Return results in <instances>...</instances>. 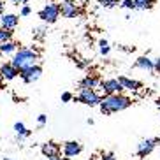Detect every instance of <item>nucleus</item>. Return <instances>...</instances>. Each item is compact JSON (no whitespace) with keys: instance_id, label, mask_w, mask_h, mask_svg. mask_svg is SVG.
I'll return each mask as SVG.
<instances>
[{"instance_id":"nucleus-13","label":"nucleus","mask_w":160,"mask_h":160,"mask_svg":"<svg viewBox=\"0 0 160 160\" xmlns=\"http://www.w3.org/2000/svg\"><path fill=\"white\" fill-rule=\"evenodd\" d=\"M120 83L123 85L125 90H130V92H139L142 88V83L137 79H132V78H127V76H122V78H118Z\"/></svg>"},{"instance_id":"nucleus-6","label":"nucleus","mask_w":160,"mask_h":160,"mask_svg":"<svg viewBox=\"0 0 160 160\" xmlns=\"http://www.w3.org/2000/svg\"><path fill=\"white\" fill-rule=\"evenodd\" d=\"M58 5H60V14L63 18H78L81 14L79 5L76 2H72V0H62Z\"/></svg>"},{"instance_id":"nucleus-3","label":"nucleus","mask_w":160,"mask_h":160,"mask_svg":"<svg viewBox=\"0 0 160 160\" xmlns=\"http://www.w3.org/2000/svg\"><path fill=\"white\" fill-rule=\"evenodd\" d=\"M74 100L85 104V106H90V108H95L100 102V95L95 92V88H79V95Z\"/></svg>"},{"instance_id":"nucleus-8","label":"nucleus","mask_w":160,"mask_h":160,"mask_svg":"<svg viewBox=\"0 0 160 160\" xmlns=\"http://www.w3.org/2000/svg\"><path fill=\"white\" fill-rule=\"evenodd\" d=\"M155 146H157V137L155 139H141L139 144H137V157L146 158L151 151L155 150Z\"/></svg>"},{"instance_id":"nucleus-2","label":"nucleus","mask_w":160,"mask_h":160,"mask_svg":"<svg viewBox=\"0 0 160 160\" xmlns=\"http://www.w3.org/2000/svg\"><path fill=\"white\" fill-rule=\"evenodd\" d=\"M39 60V51L33 49V48H19L16 49L14 57H12V65L18 69V71H23L30 65H35Z\"/></svg>"},{"instance_id":"nucleus-19","label":"nucleus","mask_w":160,"mask_h":160,"mask_svg":"<svg viewBox=\"0 0 160 160\" xmlns=\"http://www.w3.org/2000/svg\"><path fill=\"white\" fill-rule=\"evenodd\" d=\"M32 35H33L35 41H42V39L48 35V28H46V27H37V28H33Z\"/></svg>"},{"instance_id":"nucleus-5","label":"nucleus","mask_w":160,"mask_h":160,"mask_svg":"<svg viewBox=\"0 0 160 160\" xmlns=\"http://www.w3.org/2000/svg\"><path fill=\"white\" fill-rule=\"evenodd\" d=\"M41 74H42V67L41 65H30L27 67V69H23V71H19V78L23 79V83H27V85H32V83H35V81L41 78Z\"/></svg>"},{"instance_id":"nucleus-7","label":"nucleus","mask_w":160,"mask_h":160,"mask_svg":"<svg viewBox=\"0 0 160 160\" xmlns=\"http://www.w3.org/2000/svg\"><path fill=\"white\" fill-rule=\"evenodd\" d=\"M99 86L102 88L104 95H109V93H122L123 85L120 83V79H100Z\"/></svg>"},{"instance_id":"nucleus-18","label":"nucleus","mask_w":160,"mask_h":160,"mask_svg":"<svg viewBox=\"0 0 160 160\" xmlns=\"http://www.w3.org/2000/svg\"><path fill=\"white\" fill-rule=\"evenodd\" d=\"M136 2V9L139 11H148L155 5V0H134Z\"/></svg>"},{"instance_id":"nucleus-33","label":"nucleus","mask_w":160,"mask_h":160,"mask_svg":"<svg viewBox=\"0 0 160 160\" xmlns=\"http://www.w3.org/2000/svg\"><path fill=\"white\" fill-rule=\"evenodd\" d=\"M62 160H72L71 157H65V158H62Z\"/></svg>"},{"instance_id":"nucleus-25","label":"nucleus","mask_w":160,"mask_h":160,"mask_svg":"<svg viewBox=\"0 0 160 160\" xmlns=\"http://www.w3.org/2000/svg\"><path fill=\"white\" fill-rule=\"evenodd\" d=\"M72 99H74V95H72L71 92H63V93H62V102H71Z\"/></svg>"},{"instance_id":"nucleus-30","label":"nucleus","mask_w":160,"mask_h":160,"mask_svg":"<svg viewBox=\"0 0 160 160\" xmlns=\"http://www.w3.org/2000/svg\"><path fill=\"white\" fill-rule=\"evenodd\" d=\"M4 7H5V4L2 2V0H0V16L4 14Z\"/></svg>"},{"instance_id":"nucleus-22","label":"nucleus","mask_w":160,"mask_h":160,"mask_svg":"<svg viewBox=\"0 0 160 160\" xmlns=\"http://www.w3.org/2000/svg\"><path fill=\"white\" fill-rule=\"evenodd\" d=\"M120 4V0H99L100 7H106V9H111V7H116Z\"/></svg>"},{"instance_id":"nucleus-21","label":"nucleus","mask_w":160,"mask_h":160,"mask_svg":"<svg viewBox=\"0 0 160 160\" xmlns=\"http://www.w3.org/2000/svg\"><path fill=\"white\" fill-rule=\"evenodd\" d=\"M109 51H111V46H109L108 41H100L99 42V53L102 55V57H108Z\"/></svg>"},{"instance_id":"nucleus-27","label":"nucleus","mask_w":160,"mask_h":160,"mask_svg":"<svg viewBox=\"0 0 160 160\" xmlns=\"http://www.w3.org/2000/svg\"><path fill=\"white\" fill-rule=\"evenodd\" d=\"M100 160H118V158L113 155V153H104V155L100 157Z\"/></svg>"},{"instance_id":"nucleus-36","label":"nucleus","mask_w":160,"mask_h":160,"mask_svg":"<svg viewBox=\"0 0 160 160\" xmlns=\"http://www.w3.org/2000/svg\"><path fill=\"white\" fill-rule=\"evenodd\" d=\"M2 160H12V158H2Z\"/></svg>"},{"instance_id":"nucleus-20","label":"nucleus","mask_w":160,"mask_h":160,"mask_svg":"<svg viewBox=\"0 0 160 160\" xmlns=\"http://www.w3.org/2000/svg\"><path fill=\"white\" fill-rule=\"evenodd\" d=\"M9 39H12V30L0 27V42H5V41H9Z\"/></svg>"},{"instance_id":"nucleus-28","label":"nucleus","mask_w":160,"mask_h":160,"mask_svg":"<svg viewBox=\"0 0 160 160\" xmlns=\"http://www.w3.org/2000/svg\"><path fill=\"white\" fill-rule=\"evenodd\" d=\"M153 65H155V72H158V74H160V57L153 60Z\"/></svg>"},{"instance_id":"nucleus-1","label":"nucleus","mask_w":160,"mask_h":160,"mask_svg":"<svg viewBox=\"0 0 160 160\" xmlns=\"http://www.w3.org/2000/svg\"><path fill=\"white\" fill-rule=\"evenodd\" d=\"M132 106V99L127 97L123 93H109L100 97L99 108L102 111V114H113V113H120V111H125Z\"/></svg>"},{"instance_id":"nucleus-31","label":"nucleus","mask_w":160,"mask_h":160,"mask_svg":"<svg viewBox=\"0 0 160 160\" xmlns=\"http://www.w3.org/2000/svg\"><path fill=\"white\" fill-rule=\"evenodd\" d=\"M48 160H62V158H60V157H49Z\"/></svg>"},{"instance_id":"nucleus-9","label":"nucleus","mask_w":160,"mask_h":160,"mask_svg":"<svg viewBox=\"0 0 160 160\" xmlns=\"http://www.w3.org/2000/svg\"><path fill=\"white\" fill-rule=\"evenodd\" d=\"M62 151H63L65 157L74 158V157H78L81 151H83V144L78 142V141H67V142H63V146H62Z\"/></svg>"},{"instance_id":"nucleus-11","label":"nucleus","mask_w":160,"mask_h":160,"mask_svg":"<svg viewBox=\"0 0 160 160\" xmlns=\"http://www.w3.org/2000/svg\"><path fill=\"white\" fill-rule=\"evenodd\" d=\"M41 153H42L44 157H48V158H49V157H60L62 146L55 141H48L41 146Z\"/></svg>"},{"instance_id":"nucleus-15","label":"nucleus","mask_w":160,"mask_h":160,"mask_svg":"<svg viewBox=\"0 0 160 160\" xmlns=\"http://www.w3.org/2000/svg\"><path fill=\"white\" fill-rule=\"evenodd\" d=\"M19 44L16 42V41H12V39H9V41H5V42H0V55L2 57H7V55H14L16 49H18Z\"/></svg>"},{"instance_id":"nucleus-12","label":"nucleus","mask_w":160,"mask_h":160,"mask_svg":"<svg viewBox=\"0 0 160 160\" xmlns=\"http://www.w3.org/2000/svg\"><path fill=\"white\" fill-rule=\"evenodd\" d=\"M19 23V16L18 14H2L0 16V27L9 30H14Z\"/></svg>"},{"instance_id":"nucleus-26","label":"nucleus","mask_w":160,"mask_h":160,"mask_svg":"<svg viewBox=\"0 0 160 160\" xmlns=\"http://www.w3.org/2000/svg\"><path fill=\"white\" fill-rule=\"evenodd\" d=\"M46 122H48V116H46V114H39V116H37L39 127H44V125H46Z\"/></svg>"},{"instance_id":"nucleus-29","label":"nucleus","mask_w":160,"mask_h":160,"mask_svg":"<svg viewBox=\"0 0 160 160\" xmlns=\"http://www.w3.org/2000/svg\"><path fill=\"white\" fill-rule=\"evenodd\" d=\"M14 5H25V4H28V0H11Z\"/></svg>"},{"instance_id":"nucleus-34","label":"nucleus","mask_w":160,"mask_h":160,"mask_svg":"<svg viewBox=\"0 0 160 160\" xmlns=\"http://www.w3.org/2000/svg\"><path fill=\"white\" fill-rule=\"evenodd\" d=\"M2 81H4V79H2V78H0V90H2Z\"/></svg>"},{"instance_id":"nucleus-4","label":"nucleus","mask_w":160,"mask_h":160,"mask_svg":"<svg viewBox=\"0 0 160 160\" xmlns=\"http://www.w3.org/2000/svg\"><path fill=\"white\" fill-rule=\"evenodd\" d=\"M39 18L42 19L44 23H48V25L55 23V21L60 18V5L55 4V2H49V4H46L42 9L39 11Z\"/></svg>"},{"instance_id":"nucleus-32","label":"nucleus","mask_w":160,"mask_h":160,"mask_svg":"<svg viewBox=\"0 0 160 160\" xmlns=\"http://www.w3.org/2000/svg\"><path fill=\"white\" fill-rule=\"evenodd\" d=\"M155 104H157V106H158V108H160V97H158V99H157V102H155Z\"/></svg>"},{"instance_id":"nucleus-17","label":"nucleus","mask_w":160,"mask_h":160,"mask_svg":"<svg viewBox=\"0 0 160 160\" xmlns=\"http://www.w3.org/2000/svg\"><path fill=\"white\" fill-rule=\"evenodd\" d=\"M100 83V78L99 76H85L83 79L79 81V88H97Z\"/></svg>"},{"instance_id":"nucleus-16","label":"nucleus","mask_w":160,"mask_h":160,"mask_svg":"<svg viewBox=\"0 0 160 160\" xmlns=\"http://www.w3.org/2000/svg\"><path fill=\"white\" fill-rule=\"evenodd\" d=\"M14 132H16V141L18 142H23V139H27V137L32 134L28 128L25 127V123H21V122L14 123Z\"/></svg>"},{"instance_id":"nucleus-14","label":"nucleus","mask_w":160,"mask_h":160,"mask_svg":"<svg viewBox=\"0 0 160 160\" xmlns=\"http://www.w3.org/2000/svg\"><path fill=\"white\" fill-rule=\"evenodd\" d=\"M134 67L136 69H141V71H148V72H153L155 71V65H153V60H151L150 57H139L136 60V63H134Z\"/></svg>"},{"instance_id":"nucleus-23","label":"nucleus","mask_w":160,"mask_h":160,"mask_svg":"<svg viewBox=\"0 0 160 160\" xmlns=\"http://www.w3.org/2000/svg\"><path fill=\"white\" fill-rule=\"evenodd\" d=\"M32 14V9H30L28 5L25 4V5H21V9H19V16L21 18H27V16H30Z\"/></svg>"},{"instance_id":"nucleus-24","label":"nucleus","mask_w":160,"mask_h":160,"mask_svg":"<svg viewBox=\"0 0 160 160\" xmlns=\"http://www.w3.org/2000/svg\"><path fill=\"white\" fill-rule=\"evenodd\" d=\"M122 7H123V9H128V11H134V9H136V2H134V0H123V2H122Z\"/></svg>"},{"instance_id":"nucleus-35","label":"nucleus","mask_w":160,"mask_h":160,"mask_svg":"<svg viewBox=\"0 0 160 160\" xmlns=\"http://www.w3.org/2000/svg\"><path fill=\"white\" fill-rule=\"evenodd\" d=\"M157 142H160V136H158V137H157Z\"/></svg>"},{"instance_id":"nucleus-10","label":"nucleus","mask_w":160,"mask_h":160,"mask_svg":"<svg viewBox=\"0 0 160 160\" xmlns=\"http://www.w3.org/2000/svg\"><path fill=\"white\" fill-rule=\"evenodd\" d=\"M18 76H19V71L11 63V62L0 65V78H2L4 81H12V79H16Z\"/></svg>"}]
</instances>
